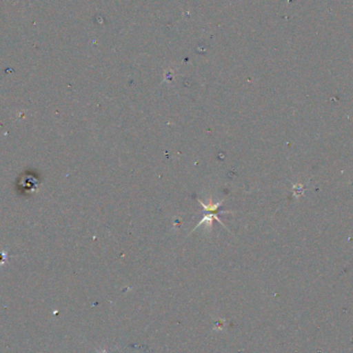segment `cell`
Listing matches in <instances>:
<instances>
[{"mask_svg": "<svg viewBox=\"0 0 353 353\" xmlns=\"http://www.w3.org/2000/svg\"><path fill=\"white\" fill-rule=\"evenodd\" d=\"M99 353H108V352H99Z\"/></svg>", "mask_w": 353, "mask_h": 353, "instance_id": "6da1fadb", "label": "cell"}]
</instances>
